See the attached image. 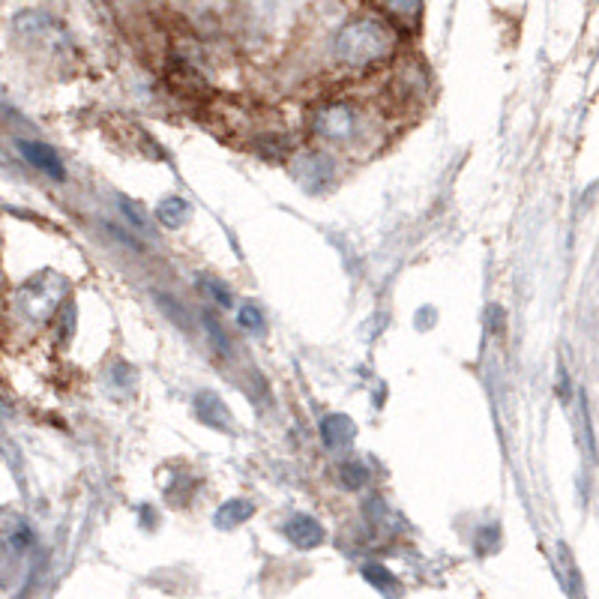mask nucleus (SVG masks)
<instances>
[{
  "label": "nucleus",
  "mask_w": 599,
  "mask_h": 599,
  "mask_svg": "<svg viewBox=\"0 0 599 599\" xmlns=\"http://www.w3.org/2000/svg\"><path fill=\"white\" fill-rule=\"evenodd\" d=\"M285 537L297 546V549H303V552H309V549H318L324 540H327V534H324V528H321V522L318 519H312V516H303V513H297V516H291L288 522H285Z\"/></svg>",
  "instance_id": "obj_5"
},
{
  "label": "nucleus",
  "mask_w": 599,
  "mask_h": 599,
  "mask_svg": "<svg viewBox=\"0 0 599 599\" xmlns=\"http://www.w3.org/2000/svg\"><path fill=\"white\" fill-rule=\"evenodd\" d=\"M498 546H501V531H498V525L480 528V537H477V552H480V555H492Z\"/></svg>",
  "instance_id": "obj_14"
},
{
  "label": "nucleus",
  "mask_w": 599,
  "mask_h": 599,
  "mask_svg": "<svg viewBox=\"0 0 599 599\" xmlns=\"http://www.w3.org/2000/svg\"><path fill=\"white\" fill-rule=\"evenodd\" d=\"M315 132L327 141H345L354 135L357 129V117H354V108L348 102H327L318 108L315 120H312Z\"/></svg>",
  "instance_id": "obj_3"
},
{
  "label": "nucleus",
  "mask_w": 599,
  "mask_h": 599,
  "mask_svg": "<svg viewBox=\"0 0 599 599\" xmlns=\"http://www.w3.org/2000/svg\"><path fill=\"white\" fill-rule=\"evenodd\" d=\"M357 438V426L348 414H330L321 420V441L330 450H345Z\"/></svg>",
  "instance_id": "obj_7"
},
{
  "label": "nucleus",
  "mask_w": 599,
  "mask_h": 599,
  "mask_svg": "<svg viewBox=\"0 0 599 599\" xmlns=\"http://www.w3.org/2000/svg\"><path fill=\"white\" fill-rule=\"evenodd\" d=\"M120 210L129 216V222H132V225L144 228V213H141V207H138V204H132V201H126V198H120Z\"/></svg>",
  "instance_id": "obj_17"
},
{
  "label": "nucleus",
  "mask_w": 599,
  "mask_h": 599,
  "mask_svg": "<svg viewBox=\"0 0 599 599\" xmlns=\"http://www.w3.org/2000/svg\"><path fill=\"white\" fill-rule=\"evenodd\" d=\"M204 324H207V330H210V333H213V342H216V348H219V351H225V354H228V351H231V342H228V336H225V330H219V324H216V318H210V315H207V318H204Z\"/></svg>",
  "instance_id": "obj_16"
},
{
  "label": "nucleus",
  "mask_w": 599,
  "mask_h": 599,
  "mask_svg": "<svg viewBox=\"0 0 599 599\" xmlns=\"http://www.w3.org/2000/svg\"><path fill=\"white\" fill-rule=\"evenodd\" d=\"M381 3L393 18H399L405 24H414L423 12V0H381Z\"/></svg>",
  "instance_id": "obj_11"
},
{
  "label": "nucleus",
  "mask_w": 599,
  "mask_h": 599,
  "mask_svg": "<svg viewBox=\"0 0 599 599\" xmlns=\"http://www.w3.org/2000/svg\"><path fill=\"white\" fill-rule=\"evenodd\" d=\"M339 480H342L345 489H363V486L369 483V471H366L363 462L348 459V462H342V468H339Z\"/></svg>",
  "instance_id": "obj_10"
},
{
  "label": "nucleus",
  "mask_w": 599,
  "mask_h": 599,
  "mask_svg": "<svg viewBox=\"0 0 599 599\" xmlns=\"http://www.w3.org/2000/svg\"><path fill=\"white\" fill-rule=\"evenodd\" d=\"M189 213H192V207H189V201H183L180 195H171V198H165V201L156 207V219H159L165 228H180V225L189 219Z\"/></svg>",
  "instance_id": "obj_9"
},
{
  "label": "nucleus",
  "mask_w": 599,
  "mask_h": 599,
  "mask_svg": "<svg viewBox=\"0 0 599 599\" xmlns=\"http://www.w3.org/2000/svg\"><path fill=\"white\" fill-rule=\"evenodd\" d=\"M18 150H21V156H24L36 171H42V174H48V177H54V180H63V177H66V168H63L60 156L54 153V147H48V144H42V141H18Z\"/></svg>",
  "instance_id": "obj_6"
},
{
  "label": "nucleus",
  "mask_w": 599,
  "mask_h": 599,
  "mask_svg": "<svg viewBox=\"0 0 599 599\" xmlns=\"http://www.w3.org/2000/svg\"><path fill=\"white\" fill-rule=\"evenodd\" d=\"M201 282H204V285H207V288H210V294H213V297H216V303H222V306H225V309H228V306H231V303H234V297H231V291H228V288H225V285H219V282H216V279H201Z\"/></svg>",
  "instance_id": "obj_15"
},
{
  "label": "nucleus",
  "mask_w": 599,
  "mask_h": 599,
  "mask_svg": "<svg viewBox=\"0 0 599 599\" xmlns=\"http://www.w3.org/2000/svg\"><path fill=\"white\" fill-rule=\"evenodd\" d=\"M66 288H69V282H66L60 273H54V270L36 273V276L18 291L21 312H24L30 321H48V318L57 312L60 300L66 297Z\"/></svg>",
  "instance_id": "obj_2"
},
{
  "label": "nucleus",
  "mask_w": 599,
  "mask_h": 599,
  "mask_svg": "<svg viewBox=\"0 0 599 599\" xmlns=\"http://www.w3.org/2000/svg\"><path fill=\"white\" fill-rule=\"evenodd\" d=\"M195 417L216 432H231V411L213 390H201L195 396Z\"/></svg>",
  "instance_id": "obj_4"
},
{
  "label": "nucleus",
  "mask_w": 599,
  "mask_h": 599,
  "mask_svg": "<svg viewBox=\"0 0 599 599\" xmlns=\"http://www.w3.org/2000/svg\"><path fill=\"white\" fill-rule=\"evenodd\" d=\"M240 327H243V330H249V333H264L267 321H264L261 309L249 303V306H243V309H240Z\"/></svg>",
  "instance_id": "obj_13"
},
{
  "label": "nucleus",
  "mask_w": 599,
  "mask_h": 599,
  "mask_svg": "<svg viewBox=\"0 0 599 599\" xmlns=\"http://www.w3.org/2000/svg\"><path fill=\"white\" fill-rule=\"evenodd\" d=\"M333 51L351 69H372L393 57L396 33L378 18H354L339 30Z\"/></svg>",
  "instance_id": "obj_1"
},
{
  "label": "nucleus",
  "mask_w": 599,
  "mask_h": 599,
  "mask_svg": "<svg viewBox=\"0 0 599 599\" xmlns=\"http://www.w3.org/2000/svg\"><path fill=\"white\" fill-rule=\"evenodd\" d=\"M363 579H366L369 585H375L378 591H384V594L399 591V588H396V576H393L387 567H381V564H366V567H363Z\"/></svg>",
  "instance_id": "obj_12"
},
{
  "label": "nucleus",
  "mask_w": 599,
  "mask_h": 599,
  "mask_svg": "<svg viewBox=\"0 0 599 599\" xmlns=\"http://www.w3.org/2000/svg\"><path fill=\"white\" fill-rule=\"evenodd\" d=\"M252 516H255V507H252V501L234 498V501H225V504L216 510V516H213V525H216L219 531H234V528L246 525Z\"/></svg>",
  "instance_id": "obj_8"
}]
</instances>
